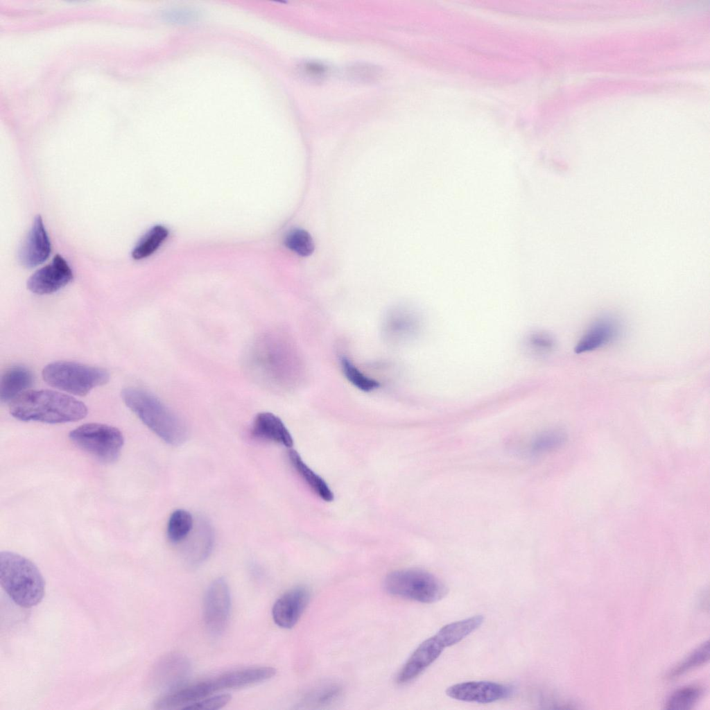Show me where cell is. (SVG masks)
Listing matches in <instances>:
<instances>
[{
    "instance_id": "7c38bea8",
    "label": "cell",
    "mask_w": 710,
    "mask_h": 710,
    "mask_svg": "<svg viewBox=\"0 0 710 710\" xmlns=\"http://www.w3.org/2000/svg\"><path fill=\"white\" fill-rule=\"evenodd\" d=\"M51 251L50 240L42 218L37 216L19 252V261L26 268H33L44 262Z\"/></svg>"
},
{
    "instance_id": "3957f363",
    "label": "cell",
    "mask_w": 710,
    "mask_h": 710,
    "mask_svg": "<svg viewBox=\"0 0 710 710\" xmlns=\"http://www.w3.org/2000/svg\"><path fill=\"white\" fill-rule=\"evenodd\" d=\"M277 334L266 332L251 343L245 354V367L251 378L268 388L286 383L288 349Z\"/></svg>"
},
{
    "instance_id": "cb8c5ba5",
    "label": "cell",
    "mask_w": 710,
    "mask_h": 710,
    "mask_svg": "<svg viewBox=\"0 0 710 710\" xmlns=\"http://www.w3.org/2000/svg\"><path fill=\"white\" fill-rule=\"evenodd\" d=\"M564 433L557 429L547 430L537 435L528 446V453L538 456L561 447L565 441Z\"/></svg>"
},
{
    "instance_id": "ffe728a7",
    "label": "cell",
    "mask_w": 710,
    "mask_h": 710,
    "mask_svg": "<svg viewBox=\"0 0 710 710\" xmlns=\"http://www.w3.org/2000/svg\"><path fill=\"white\" fill-rule=\"evenodd\" d=\"M288 458L294 469L315 494L327 502L334 499V494L326 482L307 466L295 450L290 449Z\"/></svg>"
},
{
    "instance_id": "ac0fdd59",
    "label": "cell",
    "mask_w": 710,
    "mask_h": 710,
    "mask_svg": "<svg viewBox=\"0 0 710 710\" xmlns=\"http://www.w3.org/2000/svg\"><path fill=\"white\" fill-rule=\"evenodd\" d=\"M212 693L214 691L211 680H205L166 694L156 702L155 707L164 710L183 709Z\"/></svg>"
},
{
    "instance_id": "4316f807",
    "label": "cell",
    "mask_w": 710,
    "mask_h": 710,
    "mask_svg": "<svg viewBox=\"0 0 710 710\" xmlns=\"http://www.w3.org/2000/svg\"><path fill=\"white\" fill-rule=\"evenodd\" d=\"M342 370L347 379L358 389L370 392L379 387V383L362 373L348 358L340 360Z\"/></svg>"
},
{
    "instance_id": "603a6c76",
    "label": "cell",
    "mask_w": 710,
    "mask_h": 710,
    "mask_svg": "<svg viewBox=\"0 0 710 710\" xmlns=\"http://www.w3.org/2000/svg\"><path fill=\"white\" fill-rule=\"evenodd\" d=\"M193 517L189 512L183 509L173 511L167 523V537L173 544H178L186 539L193 528Z\"/></svg>"
},
{
    "instance_id": "7402d4cb",
    "label": "cell",
    "mask_w": 710,
    "mask_h": 710,
    "mask_svg": "<svg viewBox=\"0 0 710 710\" xmlns=\"http://www.w3.org/2000/svg\"><path fill=\"white\" fill-rule=\"evenodd\" d=\"M168 234V231L164 226H153L137 242L132 251V257L139 260L149 257L157 250Z\"/></svg>"
},
{
    "instance_id": "5bb4252c",
    "label": "cell",
    "mask_w": 710,
    "mask_h": 710,
    "mask_svg": "<svg viewBox=\"0 0 710 710\" xmlns=\"http://www.w3.org/2000/svg\"><path fill=\"white\" fill-rule=\"evenodd\" d=\"M620 333L621 325L616 320L600 318L588 328L577 343L574 351L576 354H583L601 348L616 339Z\"/></svg>"
},
{
    "instance_id": "44dd1931",
    "label": "cell",
    "mask_w": 710,
    "mask_h": 710,
    "mask_svg": "<svg viewBox=\"0 0 710 710\" xmlns=\"http://www.w3.org/2000/svg\"><path fill=\"white\" fill-rule=\"evenodd\" d=\"M483 616L476 615L455 621L441 627L435 636L444 648L449 647L458 643L478 629L483 623Z\"/></svg>"
},
{
    "instance_id": "f546056e",
    "label": "cell",
    "mask_w": 710,
    "mask_h": 710,
    "mask_svg": "<svg viewBox=\"0 0 710 710\" xmlns=\"http://www.w3.org/2000/svg\"><path fill=\"white\" fill-rule=\"evenodd\" d=\"M232 696L229 694L217 695L211 698H204L193 704H191L182 709L187 710H216L223 708L230 700Z\"/></svg>"
},
{
    "instance_id": "6da1fadb",
    "label": "cell",
    "mask_w": 710,
    "mask_h": 710,
    "mask_svg": "<svg viewBox=\"0 0 710 710\" xmlns=\"http://www.w3.org/2000/svg\"><path fill=\"white\" fill-rule=\"evenodd\" d=\"M9 410L19 420L47 424L75 422L87 414V408L82 401L50 390L23 392L9 403Z\"/></svg>"
},
{
    "instance_id": "ba28073f",
    "label": "cell",
    "mask_w": 710,
    "mask_h": 710,
    "mask_svg": "<svg viewBox=\"0 0 710 710\" xmlns=\"http://www.w3.org/2000/svg\"><path fill=\"white\" fill-rule=\"evenodd\" d=\"M231 608L228 585L223 578L214 580L209 586L204 600V622L212 636H218L227 625Z\"/></svg>"
},
{
    "instance_id": "9a60e30c",
    "label": "cell",
    "mask_w": 710,
    "mask_h": 710,
    "mask_svg": "<svg viewBox=\"0 0 710 710\" xmlns=\"http://www.w3.org/2000/svg\"><path fill=\"white\" fill-rule=\"evenodd\" d=\"M275 668L269 666L252 667L223 673L211 679L215 691L250 686L274 677Z\"/></svg>"
},
{
    "instance_id": "1f68e13d",
    "label": "cell",
    "mask_w": 710,
    "mask_h": 710,
    "mask_svg": "<svg viewBox=\"0 0 710 710\" xmlns=\"http://www.w3.org/2000/svg\"><path fill=\"white\" fill-rule=\"evenodd\" d=\"M193 17V15L191 14L189 11H171L168 14L167 17L175 21H187L189 19Z\"/></svg>"
},
{
    "instance_id": "8992f818",
    "label": "cell",
    "mask_w": 710,
    "mask_h": 710,
    "mask_svg": "<svg viewBox=\"0 0 710 710\" xmlns=\"http://www.w3.org/2000/svg\"><path fill=\"white\" fill-rule=\"evenodd\" d=\"M388 593L422 603H433L448 593L447 585L432 573L419 569L393 571L384 580Z\"/></svg>"
},
{
    "instance_id": "e0dca14e",
    "label": "cell",
    "mask_w": 710,
    "mask_h": 710,
    "mask_svg": "<svg viewBox=\"0 0 710 710\" xmlns=\"http://www.w3.org/2000/svg\"><path fill=\"white\" fill-rule=\"evenodd\" d=\"M157 671L160 689L169 693L179 689L187 679L190 664L185 656L172 653L162 659Z\"/></svg>"
},
{
    "instance_id": "484cf974",
    "label": "cell",
    "mask_w": 710,
    "mask_h": 710,
    "mask_svg": "<svg viewBox=\"0 0 710 710\" xmlns=\"http://www.w3.org/2000/svg\"><path fill=\"white\" fill-rule=\"evenodd\" d=\"M709 643L706 641L691 652L683 661L674 667L668 673L670 679L678 677L696 668L709 661Z\"/></svg>"
},
{
    "instance_id": "30bf717a",
    "label": "cell",
    "mask_w": 710,
    "mask_h": 710,
    "mask_svg": "<svg viewBox=\"0 0 710 710\" xmlns=\"http://www.w3.org/2000/svg\"><path fill=\"white\" fill-rule=\"evenodd\" d=\"M73 272L65 259L56 254L50 264L36 270L28 279L27 288L38 295L50 294L68 284Z\"/></svg>"
},
{
    "instance_id": "8fae6325",
    "label": "cell",
    "mask_w": 710,
    "mask_h": 710,
    "mask_svg": "<svg viewBox=\"0 0 710 710\" xmlns=\"http://www.w3.org/2000/svg\"><path fill=\"white\" fill-rule=\"evenodd\" d=\"M309 598V590L304 586L295 587L283 594L272 609L275 624L282 628H292L304 612Z\"/></svg>"
},
{
    "instance_id": "d4e9b609",
    "label": "cell",
    "mask_w": 710,
    "mask_h": 710,
    "mask_svg": "<svg viewBox=\"0 0 710 710\" xmlns=\"http://www.w3.org/2000/svg\"><path fill=\"white\" fill-rule=\"evenodd\" d=\"M702 688L696 685L677 689L667 700L665 709L668 710H687L691 709L701 698Z\"/></svg>"
},
{
    "instance_id": "d6986e66",
    "label": "cell",
    "mask_w": 710,
    "mask_h": 710,
    "mask_svg": "<svg viewBox=\"0 0 710 710\" xmlns=\"http://www.w3.org/2000/svg\"><path fill=\"white\" fill-rule=\"evenodd\" d=\"M33 383L31 370L22 365L8 368L3 374L0 386V398L3 402H10L27 391Z\"/></svg>"
},
{
    "instance_id": "83f0119b",
    "label": "cell",
    "mask_w": 710,
    "mask_h": 710,
    "mask_svg": "<svg viewBox=\"0 0 710 710\" xmlns=\"http://www.w3.org/2000/svg\"><path fill=\"white\" fill-rule=\"evenodd\" d=\"M286 246L299 255L306 257L314 250V243L311 235L302 229L291 230L286 236Z\"/></svg>"
},
{
    "instance_id": "277c9868",
    "label": "cell",
    "mask_w": 710,
    "mask_h": 710,
    "mask_svg": "<svg viewBox=\"0 0 710 710\" xmlns=\"http://www.w3.org/2000/svg\"><path fill=\"white\" fill-rule=\"evenodd\" d=\"M0 583L15 603L25 608L40 603L45 593V582L38 568L14 552L0 553Z\"/></svg>"
},
{
    "instance_id": "4dcf8cb0",
    "label": "cell",
    "mask_w": 710,
    "mask_h": 710,
    "mask_svg": "<svg viewBox=\"0 0 710 710\" xmlns=\"http://www.w3.org/2000/svg\"><path fill=\"white\" fill-rule=\"evenodd\" d=\"M341 689L337 685H330L313 693L311 700L317 704H327L336 699L340 693Z\"/></svg>"
},
{
    "instance_id": "2e32d148",
    "label": "cell",
    "mask_w": 710,
    "mask_h": 710,
    "mask_svg": "<svg viewBox=\"0 0 710 710\" xmlns=\"http://www.w3.org/2000/svg\"><path fill=\"white\" fill-rule=\"evenodd\" d=\"M253 438L264 441L272 442L286 447L293 445V438L282 419L269 412L259 413L254 417L251 429Z\"/></svg>"
},
{
    "instance_id": "9c48e42d",
    "label": "cell",
    "mask_w": 710,
    "mask_h": 710,
    "mask_svg": "<svg viewBox=\"0 0 710 710\" xmlns=\"http://www.w3.org/2000/svg\"><path fill=\"white\" fill-rule=\"evenodd\" d=\"M513 691L512 687L507 684L490 681H469L449 686L446 694L457 700L487 704L508 698Z\"/></svg>"
},
{
    "instance_id": "5b68a950",
    "label": "cell",
    "mask_w": 710,
    "mask_h": 710,
    "mask_svg": "<svg viewBox=\"0 0 710 710\" xmlns=\"http://www.w3.org/2000/svg\"><path fill=\"white\" fill-rule=\"evenodd\" d=\"M42 374L49 385L78 396L107 383L110 379L103 368L71 361L51 363L44 367Z\"/></svg>"
},
{
    "instance_id": "7a4b0ae2",
    "label": "cell",
    "mask_w": 710,
    "mask_h": 710,
    "mask_svg": "<svg viewBox=\"0 0 710 710\" xmlns=\"http://www.w3.org/2000/svg\"><path fill=\"white\" fill-rule=\"evenodd\" d=\"M125 405L165 442L178 446L184 442L188 430L184 421L153 394L137 388L122 390Z\"/></svg>"
},
{
    "instance_id": "52a82bcc",
    "label": "cell",
    "mask_w": 710,
    "mask_h": 710,
    "mask_svg": "<svg viewBox=\"0 0 710 710\" xmlns=\"http://www.w3.org/2000/svg\"><path fill=\"white\" fill-rule=\"evenodd\" d=\"M69 438L78 448L103 463L116 461L124 444L120 430L100 423L79 426L69 433Z\"/></svg>"
},
{
    "instance_id": "4fadbf2b",
    "label": "cell",
    "mask_w": 710,
    "mask_h": 710,
    "mask_svg": "<svg viewBox=\"0 0 710 710\" xmlns=\"http://www.w3.org/2000/svg\"><path fill=\"white\" fill-rule=\"evenodd\" d=\"M444 648L435 634L426 639L404 664L397 676V682L406 684L414 679L438 658Z\"/></svg>"
},
{
    "instance_id": "f1b7e54d",
    "label": "cell",
    "mask_w": 710,
    "mask_h": 710,
    "mask_svg": "<svg viewBox=\"0 0 710 710\" xmlns=\"http://www.w3.org/2000/svg\"><path fill=\"white\" fill-rule=\"evenodd\" d=\"M524 345L531 354L544 355L553 350L555 340L551 334L546 331H534L526 337Z\"/></svg>"
}]
</instances>
